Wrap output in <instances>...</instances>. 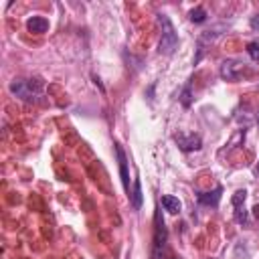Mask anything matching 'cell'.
<instances>
[{
    "mask_svg": "<svg viewBox=\"0 0 259 259\" xmlns=\"http://www.w3.org/2000/svg\"><path fill=\"white\" fill-rule=\"evenodd\" d=\"M174 142L178 144V148H180L182 152H196V150H200V146H202V140H200L198 134H184V132H178V134H174Z\"/></svg>",
    "mask_w": 259,
    "mask_h": 259,
    "instance_id": "5",
    "label": "cell"
},
{
    "mask_svg": "<svg viewBox=\"0 0 259 259\" xmlns=\"http://www.w3.org/2000/svg\"><path fill=\"white\" fill-rule=\"evenodd\" d=\"M245 198H247V190H245V188H239V190L233 194V198H231V202H233V206H235V223H239V225H247Z\"/></svg>",
    "mask_w": 259,
    "mask_h": 259,
    "instance_id": "6",
    "label": "cell"
},
{
    "mask_svg": "<svg viewBox=\"0 0 259 259\" xmlns=\"http://www.w3.org/2000/svg\"><path fill=\"white\" fill-rule=\"evenodd\" d=\"M221 79L225 81H239L245 73H249L247 65L243 61H235V59H227L223 65H221Z\"/></svg>",
    "mask_w": 259,
    "mask_h": 259,
    "instance_id": "4",
    "label": "cell"
},
{
    "mask_svg": "<svg viewBox=\"0 0 259 259\" xmlns=\"http://www.w3.org/2000/svg\"><path fill=\"white\" fill-rule=\"evenodd\" d=\"M115 154H117V164H119V176H121V184H123V190L125 194L130 196V172H127V158H125V152L119 144H115Z\"/></svg>",
    "mask_w": 259,
    "mask_h": 259,
    "instance_id": "7",
    "label": "cell"
},
{
    "mask_svg": "<svg viewBox=\"0 0 259 259\" xmlns=\"http://www.w3.org/2000/svg\"><path fill=\"white\" fill-rule=\"evenodd\" d=\"M257 125H259V115H257Z\"/></svg>",
    "mask_w": 259,
    "mask_h": 259,
    "instance_id": "18",
    "label": "cell"
},
{
    "mask_svg": "<svg viewBox=\"0 0 259 259\" xmlns=\"http://www.w3.org/2000/svg\"><path fill=\"white\" fill-rule=\"evenodd\" d=\"M188 16H190V20H192V22L200 24V22H204V20H206V10H204L202 6H196V8H192V10H190V14H188Z\"/></svg>",
    "mask_w": 259,
    "mask_h": 259,
    "instance_id": "13",
    "label": "cell"
},
{
    "mask_svg": "<svg viewBox=\"0 0 259 259\" xmlns=\"http://www.w3.org/2000/svg\"><path fill=\"white\" fill-rule=\"evenodd\" d=\"M253 217H255V219L259 221V202H257V204L253 206Z\"/></svg>",
    "mask_w": 259,
    "mask_h": 259,
    "instance_id": "17",
    "label": "cell"
},
{
    "mask_svg": "<svg viewBox=\"0 0 259 259\" xmlns=\"http://www.w3.org/2000/svg\"><path fill=\"white\" fill-rule=\"evenodd\" d=\"M221 196H223V186H214L210 192H196L198 202L204 206H219Z\"/></svg>",
    "mask_w": 259,
    "mask_h": 259,
    "instance_id": "8",
    "label": "cell"
},
{
    "mask_svg": "<svg viewBox=\"0 0 259 259\" xmlns=\"http://www.w3.org/2000/svg\"><path fill=\"white\" fill-rule=\"evenodd\" d=\"M257 172H259V166H257Z\"/></svg>",
    "mask_w": 259,
    "mask_h": 259,
    "instance_id": "19",
    "label": "cell"
},
{
    "mask_svg": "<svg viewBox=\"0 0 259 259\" xmlns=\"http://www.w3.org/2000/svg\"><path fill=\"white\" fill-rule=\"evenodd\" d=\"M251 28H253V30H259V14H255V16L251 18Z\"/></svg>",
    "mask_w": 259,
    "mask_h": 259,
    "instance_id": "16",
    "label": "cell"
},
{
    "mask_svg": "<svg viewBox=\"0 0 259 259\" xmlns=\"http://www.w3.org/2000/svg\"><path fill=\"white\" fill-rule=\"evenodd\" d=\"M160 24H162V38H160V45H158V53L160 55H172L178 47V34L170 22V18L166 14H160Z\"/></svg>",
    "mask_w": 259,
    "mask_h": 259,
    "instance_id": "2",
    "label": "cell"
},
{
    "mask_svg": "<svg viewBox=\"0 0 259 259\" xmlns=\"http://www.w3.org/2000/svg\"><path fill=\"white\" fill-rule=\"evenodd\" d=\"M219 34H221V32H217V30H204V32L198 36V55L194 57V65H196V63L202 59V55H204L206 47H208V45H210V42H212V40H214Z\"/></svg>",
    "mask_w": 259,
    "mask_h": 259,
    "instance_id": "9",
    "label": "cell"
},
{
    "mask_svg": "<svg viewBox=\"0 0 259 259\" xmlns=\"http://www.w3.org/2000/svg\"><path fill=\"white\" fill-rule=\"evenodd\" d=\"M180 101H182V105L184 107H190V103H192V91H190V83L182 89V93H180Z\"/></svg>",
    "mask_w": 259,
    "mask_h": 259,
    "instance_id": "14",
    "label": "cell"
},
{
    "mask_svg": "<svg viewBox=\"0 0 259 259\" xmlns=\"http://www.w3.org/2000/svg\"><path fill=\"white\" fill-rule=\"evenodd\" d=\"M160 204H162V206H164V210H168L170 214H178V212H180V208H182L180 200H178L176 196H172V194H162Z\"/></svg>",
    "mask_w": 259,
    "mask_h": 259,
    "instance_id": "11",
    "label": "cell"
},
{
    "mask_svg": "<svg viewBox=\"0 0 259 259\" xmlns=\"http://www.w3.org/2000/svg\"><path fill=\"white\" fill-rule=\"evenodd\" d=\"M166 241H168V231H166V225H164L160 208H156V212H154V249H152V257L154 259L162 257Z\"/></svg>",
    "mask_w": 259,
    "mask_h": 259,
    "instance_id": "3",
    "label": "cell"
},
{
    "mask_svg": "<svg viewBox=\"0 0 259 259\" xmlns=\"http://www.w3.org/2000/svg\"><path fill=\"white\" fill-rule=\"evenodd\" d=\"M26 28L28 32H34V34H42L49 30V20L45 16H30L26 20Z\"/></svg>",
    "mask_w": 259,
    "mask_h": 259,
    "instance_id": "10",
    "label": "cell"
},
{
    "mask_svg": "<svg viewBox=\"0 0 259 259\" xmlns=\"http://www.w3.org/2000/svg\"><path fill=\"white\" fill-rule=\"evenodd\" d=\"M247 53H249V57H251L253 61H259V42H257V40L247 42Z\"/></svg>",
    "mask_w": 259,
    "mask_h": 259,
    "instance_id": "15",
    "label": "cell"
},
{
    "mask_svg": "<svg viewBox=\"0 0 259 259\" xmlns=\"http://www.w3.org/2000/svg\"><path fill=\"white\" fill-rule=\"evenodd\" d=\"M10 93L26 103H42L45 99V81L42 79H14L8 85Z\"/></svg>",
    "mask_w": 259,
    "mask_h": 259,
    "instance_id": "1",
    "label": "cell"
},
{
    "mask_svg": "<svg viewBox=\"0 0 259 259\" xmlns=\"http://www.w3.org/2000/svg\"><path fill=\"white\" fill-rule=\"evenodd\" d=\"M130 200H132V206H134L136 210L142 208V182H140L138 176L134 178V186H132V190H130Z\"/></svg>",
    "mask_w": 259,
    "mask_h": 259,
    "instance_id": "12",
    "label": "cell"
}]
</instances>
